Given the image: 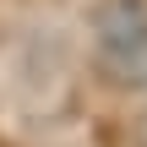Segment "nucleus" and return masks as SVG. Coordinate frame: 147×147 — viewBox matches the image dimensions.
Returning a JSON list of instances; mask_svg holds the SVG:
<instances>
[{
    "instance_id": "nucleus-1",
    "label": "nucleus",
    "mask_w": 147,
    "mask_h": 147,
    "mask_svg": "<svg viewBox=\"0 0 147 147\" xmlns=\"http://www.w3.org/2000/svg\"><path fill=\"white\" fill-rule=\"evenodd\" d=\"M98 65L120 87H147V0H98L93 5Z\"/></svg>"
}]
</instances>
